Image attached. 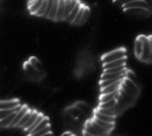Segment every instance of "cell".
<instances>
[{
    "mask_svg": "<svg viewBox=\"0 0 152 136\" xmlns=\"http://www.w3.org/2000/svg\"><path fill=\"white\" fill-rule=\"evenodd\" d=\"M93 119H94V121L96 122V123L99 124L102 128H104L105 130L108 131V132H111L112 129H113V127H114V123H109V122L102 121V120H100V119L96 118V117H93Z\"/></svg>",
    "mask_w": 152,
    "mask_h": 136,
    "instance_id": "obj_14",
    "label": "cell"
},
{
    "mask_svg": "<svg viewBox=\"0 0 152 136\" xmlns=\"http://www.w3.org/2000/svg\"><path fill=\"white\" fill-rule=\"evenodd\" d=\"M125 11H127L129 13H132V14H144V13L148 12V9L144 7H130L128 9H125Z\"/></svg>",
    "mask_w": 152,
    "mask_h": 136,
    "instance_id": "obj_17",
    "label": "cell"
},
{
    "mask_svg": "<svg viewBox=\"0 0 152 136\" xmlns=\"http://www.w3.org/2000/svg\"><path fill=\"white\" fill-rule=\"evenodd\" d=\"M132 1H134V0H113V2L115 4H118V5H120V6H125L126 4H128V3H130V2H132Z\"/></svg>",
    "mask_w": 152,
    "mask_h": 136,
    "instance_id": "obj_30",
    "label": "cell"
},
{
    "mask_svg": "<svg viewBox=\"0 0 152 136\" xmlns=\"http://www.w3.org/2000/svg\"><path fill=\"white\" fill-rule=\"evenodd\" d=\"M118 106V98H113L108 102L99 103V108H104V109H108V108H114Z\"/></svg>",
    "mask_w": 152,
    "mask_h": 136,
    "instance_id": "obj_22",
    "label": "cell"
},
{
    "mask_svg": "<svg viewBox=\"0 0 152 136\" xmlns=\"http://www.w3.org/2000/svg\"><path fill=\"white\" fill-rule=\"evenodd\" d=\"M30 108H28V106H23L22 108H20V111L16 113V116L15 118L13 119V121L11 122V124L9 125V127H16V125H18V123L20 122V120H22V118L25 116V114L28 112V110H29Z\"/></svg>",
    "mask_w": 152,
    "mask_h": 136,
    "instance_id": "obj_5",
    "label": "cell"
},
{
    "mask_svg": "<svg viewBox=\"0 0 152 136\" xmlns=\"http://www.w3.org/2000/svg\"><path fill=\"white\" fill-rule=\"evenodd\" d=\"M121 65H126V58H121V59H118V60L111 61V62L103 63V70L108 69V68H112V67L121 66Z\"/></svg>",
    "mask_w": 152,
    "mask_h": 136,
    "instance_id": "obj_12",
    "label": "cell"
},
{
    "mask_svg": "<svg viewBox=\"0 0 152 136\" xmlns=\"http://www.w3.org/2000/svg\"><path fill=\"white\" fill-rule=\"evenodd\" d=\"M149 40H150V48H151V50H150V57H149L148 63H152V36L149 37Z\"/></svg>",
    "mask_w": 152,
    "mask_h": 136,
    "instance_id": "obj_31",
    "label": "cell"
},
{
    "mask_svg": "<svg viewBox=\"0 0 152 136\" xmlns=\"http://www.w3.org/2000/svg\"><path fill=\"white\" fill-rule=\"evenodd\" d=\"M142 51H143V41H142L141 36H139L135 41V47H134V52L136 57L139 59L140 56L142 54Z\"/></svg>",
    "mask_w": 152,
    "mask_h": 136,
    "instance_id": "obj_10",
    "label": "cell"
},
{
    "mask_svg": "<svg viewBox=\"0 0 152 136\" xmlns=\"http://www.w3.org/2000/svg\"><path fill=\"white\" fill-rule=\"evenodd\" d=\"M118 93H120V90L113 91V93H101L99 98V103L108 102V101H111V100H113V98H118Z\"/></svg>",
    "mask_w": 152,
    "mask_h": 136,
    "instance_id": "obj_9",
    "label": "cell"
},
{
    "mask_svg": "<svg viewBox=\"0 0 152 136\" xmlns=\"http://www.w3.org/2000/svg\"><path fill=\"white\" fill-rule=\"evenodd\" d=\"M47 5H48V0H44L40 9L36 12V15L44 16V14H45V12H46V9H47Z\"/></svg>",
    "mask_w": 152,
    "mask_h": 136,
    "instance_id": "obj_27",
    "label": "cell"
},
{
    "mask_svg": "<svg viewBox=\"0 0 152 136\" xmlns=\"http://www.w3.org/2000/svg\"><path fill=\"white\" fill-rule=\"evenodd\" d=\"M18 112H13V113H11L10 115H8L7 117H5L4 119H2V120H0V124H1L2 126H5V127H9V125L11 124V122L13 121V119L15 118L16 116V113Z\"/></svg>",
    "mask_w": 152,
    "mask_h": 136,
    "instance_id": "obj_18",
    "label": "cell"
},
{
    "mask_svg": "<svg viewBox=\"0 0 152 136\" xmlns=\"http://www.w3.org/2000/svg\"><path fill=\"white\" fill-rule=\"evenodd\" d=\"M51 134V128H50V125L46 126L44 127L43 129H41L38 133H37L35 136H42V135H50Z\"/></svg>",
    "mask_w": 152,
    "mask_h": 136,
    "instance_id": "obj_28",
    "label": "cell"
},
{
    "mask_svg": "<svg viewBox=\"0 0 152 136\" xmlns=\"http://www.w3.org/2000/svg\"><path fill=\"white\" fill-rule=\"evenodd\" d=\"M121 58H127V53H126V50L124 48L115 49V50L111 51V52L106 53L101 57V60L103 63H107L114 60L121 59Z\"/></svg>",
    "mask_w": 152,
    "mask_h": 136,
    "instance_id": "obj_2",
    "label": "cell"
},
{
    "mask_svg": "<svg viewBox=\"0 0 152 136\" xmlns=\"http://www.w3.org/2000/svg\"><path fill=\"white\" fill-rule=\"evenodd\" d=\"M84 134L85 135H92V136H103L109 134L108 131L102 128L98 123L94 121V119H91L86 122L85 127H84Z\"/></svg>",
    "mask_w": 152,
    "mask_h": 136,
    "instance_id": "obj_1",
    "label": "cell"
},
{
    "mask_svg": "<svg viewBox=\"0 0 152 136\" xmlns=\"http://www.w3.org/2000/svg\"><path fill=\"white\" fill-rule=\"evenodd\" d=\"M43 1L44 0H30V3H29L30 12L33 13V14H36L37 11L40 9Z\"/></svg>",
    "mask_w": 152,
    "mask_h": 136,
    "instance_id": "obj_11",
    "label": "cell"
},
{
    "mask_svg": "<svg viewBox=\"0 0 152 136\" xmlns=\"http://www.w3.org/2000/svg\"><path fill=\"white\" fill-rule=\"evenodd\" d=\"M126 77L130 79V80H132L134 83H136L137 85H139V86H140V84H139V80H138V78H137L136 74H135L134 72L132 71V70H127V71H126Z\"/></svg>",
    "mask_w": 152,
    "mask_h": 136,
    "instance_id": "obj_26",
    "label": "cell"
},
{
    "mask_svg": "<svg viewBox=\"0 0 152 136\" xmlns=\"http://www.w3.org/2000/svg\"><path fill=\"white\" fill-rule=\"evenodd\" d=\"M57 9H58V0H53V5L51 9L50 13H49L48 17L49 20H56V15H57Z\"/></svg>",
    "mask_w": 152,
    "mask_h": 136,
    "instance_id": "obj_21",
    "label": "cell"
},
{
    "mask_svg": "<svg viewBox=\"0 0 152 136\" xmlns=\"http://www.w3.org/2000/svg\"><path fill=\"white\" fill-rule=\"evenodd\" d=\"M29 62L31 63V64L34 66L35 68H36L37 70H38L39 72H42L44 70L43 68V65H42V63L40 62V60H38L36 57H32L31 59L29 60Z\"/></svg>",
    "mask_w": 152,
    "mask_h": 136,
    "instance_id": "obj_23",
    "label": "cell"
},
{
    "mask_svg": "<svg viewBox=\"0 0 152 136\" xmlns=\"http://www.w3.org/2000/svg\"><path fill=\"white\" fill-rule=\"evenodd\" d=\"M124 79H121V80L116 81V82L112 83V84H109L107 86H104V88H100V93H113V91H116L120 90L121 85V82H123Z\"/></svg>",
    "mask_w": 152,
    "mask_h": 136,
    "instance_id": "obj_4",
    "label": "cell"
},
{
    "mask_svg": "<svg viewBox=\"0 0 152 136\" xmlns=\"http://www.w3.org/2000/svg\"><path fill=\"white\" fill-rule=\"evenodd\" d=\"M85 7H86V6L83 4V5H82V7L80 8V10H79V12H78V14H77L76 18H75L74 22H72V25H81V20H82V17H83Z\"/></svg>",
    "mask_w": 152,
    "mask_h": 136,
    "instance_id": "obj_25",
    "label": "cell"
},
{
    "mask_svg": "<svg viewBox=\"0 0 152 136\" xmlns=\"http://www.w3.org/2000/svg\"><path fill=\"white\" fill-rule=\"evenodd\" d=\"M64 20V0H58V9L56 20Z\"/></svg>",
    "mask_w": 152,
    "mask_h": 136,
    "instance_id": "obj_15",
    "label": "cell"
},
{
    "mask_svg": "<svg viewBox=\"0 0 152 136\" xmlns=\"http://www.w3.org/2000/svg\"><path fill=\"white\" fill-rule=\"evenodd\" d=\"M142 41H143V51H142V54L140 56L139 59L143 62H147L149 61V57H150V40H149V37L143 36L141 35Z\"/></svg>",
    "mask_w": 152,
    "mask_h": 136,
    "instance_id": "obj_3",
    "label": "cell"
},
{
    "mask_svg": "<svg viewBox=\"0 0 152 136\" xmlns=\"http://www.w3.org/2000/svg\"><path fill=\"white\" fill-rule=\"evenodd\" d=\"M94 117H96V118L100 119V120H102V121L109 122V123H114V122H115V116L103 114V113H101V112L98 111V110H96V111H95Z\"/></svg>",
    "mask_w": 152,
    "mask_h": 136,
    "instance_id": "obj_8",
    "label": "cell"
},
{
    "mask_svg": "<svg viewBox=\"0 0 152 136\" xmlns=\"http://www.w3.org/2000/svg\"><path fill=\"white\" fill-rule=\"evenodd\" d=\"M20 105V101L18 100H10V101H0V110H7L13 109Z\"/></svg>",
    "mask_w": 152,
    "mask_h": 136,
    "instance_id": "obj_6",
    "label": "cell"
},
{
    "mask_svg": "<svg viewBox=\"0 0 152 136\" xmlns=\"http://www.w3.org/2000/svg\"><path fill=\"white\" fill-rule=\"evenodd\" d=\"M38 115L39 113L36 111V110H32V114H31V117H30V119L28 120L27 123L25 124L24 126L22 127V129H24V130H27L28 128L30 127V126L32 125L33 123H34L35 121H36V119H37V117H38Z\"/></svg>",
    "mask_w": 152,
    "mask_h": 136,
    "instance_id": "obj_16",
    "label": "cell"
},
{
    "mask_svg": "<svg viewBox=\"0 0 152 136\" xmlns=\"http://www.w3.org/2000/svg\"><path fill=\"white\" fill-rule=\"evenodd\" d=\"M82 5H83V4H82L80 1H79L78 3H77V5L75 6V8L72 9V11L71 13H69V15L67 16L66 18H65V20H66L67 22L72 23V22H74V20H75V18H76L77 14H78L79 10H80V8L82 7Z\"/></svg>",
    "mask_w": 152,
    "mask_h": 136,
    "instance_id": "obj_13",
    "label": "cell"
},
{
    "mask_svg": "<svg viewBox=\"0 0 152 136\" xmlns=\"http://www.w3.org/2000/svg\"><path fill=\"white\" fill-rule=\"evenodd\" d=\"M31 114H32V110H31V109H29V110H28L27 113L25 114V116L22 118V120H20V121L18 123V125H16V127L22 128L23 126H24L25 124L28 122V120H29V119H30V117H31Z\"/></svg>",
    "mask_w": 152,
    "mask_h": 136,
    "instance_id": "obj_24",
    "label": "cell"
},
{
    "mask_svg": "<svg viewBox=\"0 0 152 136\" xmlns=\"http://www.w3.org/2000/svg\"><path fill=\"white\" fill-rule=\"evenodd\" d=\"M143 1L147 4V5H148L149 9L152 10V0H143Z\"/></svg>",
    "mask_w": 152,
    "mask_h": 136,
    "instance_id": "obj_32",
    "label": "cell"
},
{
    "mask_svg": "<svg viewBox=\"0 0 152 136\" xmlns=\"http://www.w3.org/2000/svg\"><path fill=\"white\" fill-rule=\"evenodd\" d=\"M79 0H64V20L69 15Z\"/></svg>",
    "mask_w": 152,
    "mask_h": 136,
    "instance_id": "obj_7",
    "label": "cell"
},
{
    "mask_svg": "<svg viewBox=\"0 0 152 136\" xmlns=\"http://www.w3.org/2000/svg\"><path fill=\"white\" fill-rule=\"evenodd\" d=\"M44 118H45V116H44V115H43V114L39 113V115H38V117H37V119H36V121H35V122H34V123H33V124H32V125H31V126H30V127H29V128H28V129H27V130H26V131H27V132H28V133H29V134H30V133H31V132H32V131H33V130H34V129H35V128H36V127H37V126H38V125H39V124H40V123H41V122H42V120H43V119H44Z\"/></svg>",
    "mask_w": 152,
    "mask_h": 136,
    "instance_id": "obj_20",
    "label": "cell"
},
{
    "mask_svg": "<svg viewBox=\"0 0 152 136\" xmlns=\"http://www.w3.org/2000/svg\"><path fill=\"white\" fill-rule=\"evenodd\" d=\"M89 16H90V9L89 7L86 6L85 7V10H84V14H83V17H82V20H81V25H83L84 22H86L88 20Z\"/></svg>",
    "mask_w": 152,
    "mask_h": 136,
    "instance_id": "obj_29",
    "label": "cell"
},
{
    "mask_svg": "<svg viewBox=\"0 0 152 136\" xmlns=\"http://www.w3.org/2000/svg\"><path fill=\"white\" fill-rule=\"evenodd\" d=\"M48 125H50V124H49V119L47 118V117H45V118L42 120L41 123L39 124V125L37 126V127L35 128L31 133H30V135H36L37 133H38L39 131L41 130V129H43L44 127H46V126H48Z\"/></svg>",
    "mask_w": 152,
    "mask_h": 136,
    "instance_id": "obj_19",
    "label": "cell"
}]
</instances>
